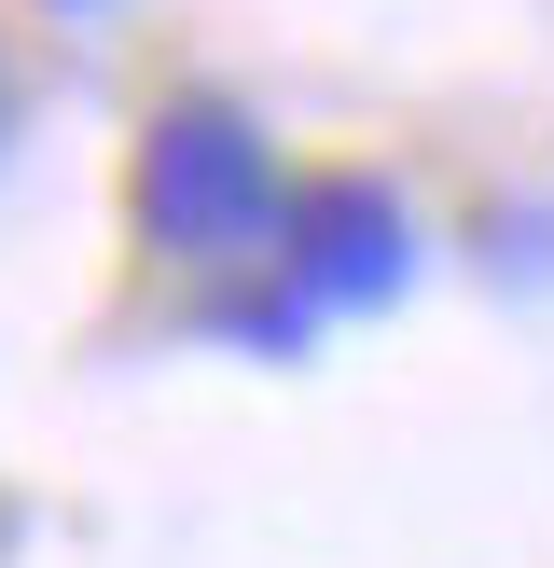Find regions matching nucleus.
I'll return each instance as SVG.
<instances>
[]
</instances>
